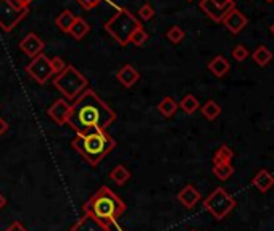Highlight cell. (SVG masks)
Returning a JSON list of instances; mask_svg holds the SVG:
<instances>
[{
  "label": "cell",
  "mask_w": 274,
  "mask_h": 231,
  "mask_svg": "<svg viewBox=\"0 0 274 231\" xmlns=\"http://www.w3.org/2000/svg\"><path fill=\"white\" fill-rule=\"evenodd\" d=\"M115 120L116 113L99 97V94L86 89L71 104L66 125L76 134H86L91 131H107Z\"/></svg>",
  "instance_id": "6da1fadb"
},
{
  "label": "cell",
  "mask_w": 274,
  "mask_h": 231,
  "mask_svg": "<svg viewBox=\"0 0 274 231\" xmlns=\"http://www.w3.org/2000/svg\"><path fill=\"white\" fill-rule=\"evenodd\" d=\"M71 144L82 159L92 167H97L113 151L116 142L107 131H91L86 134H76Z\"/></svg>",
  "instance_id": "7a4b0ae2"
},
{
  "label": "cell",
  "mask_w": 274,
  "mask_h": 231,
  "mask_svg": "<svg viewBox=\"0 0 274 231\" xmlns=\"http://www.w3.org/2000/svg\"><path fill=\"white\" fill-rule=\"evenodd\" d=\"M82 209H84V212L92 214L95 219L107 223V225H116V219L126 212V204L108 186H102L82 206Z\"/></svg>",
  "instance_id": "3957f363"
},
{
  "label": "cell",
  "mask_w": 274,
  "mask_h": 231,
  "mask_svg": "<svg viewBox=\"0 0 274 231\" xmlns=\"http://www.w3.org/2000/svg\"><path fill=\"white\" fill-rule=\"evenodd\" d=\"M140 23L131 11L126 8H118L116 13L105 23V31L120 45H128L131 42V34L139 28Z\"/></svg>",
  "instance_id": "277c9868"
},
{
  "label": "cell",
  "mask_w": 274,
  "mask_h": 231,
  "mask_svg": "<svg viewBox=\"0 0 274 231\" xmlns=\"http://www.w3.org/2000/svg\"><path fill=\"white\" fill-rule=\"evenodd\" d=\"M53 86L57 87V91L63 94L66 100H74L78 96L87 89L89 81L82 73H79L73 65H66L63 71L55 74Z\"/></svg>",
  "instance_id": "5b68a950"
},
{
  "label": "cell",
  "mask_w": 274,
  "mask_h": 231,
  "mask_svg": "<svg viewBox=\"0 0 274 231\" xmlns=\"http://www.w3.org/2000/svg\"><path fill=\"white\" fill-rule=\"evenodd\" d=\"M203 207L215 217L216 220H223L236 207V199L228 194L224 188H216L207 199L203 201Z\"/></svg>",
  "instance_id": "8992f818"
},
{
  "label": "cell",
  "mask_w": 274,
  "mask_h": 231,
  "mask_svg": "<svg viewBox=\"0 0 274 231\" xmlns=\"http://www.w3.org/2000/svg\"><path fill=\"white\" fill-rule=\"evenodd\" d=\"M29 13V6H21L15 0H0V29L10 32Z\"/></svg>",
  "instance_id": "52a82bcc"
},
{
  "label": "cell",
  "mask_w": 274,
  "mask_h": 231,
  "mask_svg": "<svg viewBox=\"0 0 274 231\" xmlns=\"http://www.w3.org/2000/svg\"><path fill=\"white\" fill-rule=\"evenodd\" d=\"M26 73L39 84H45L47 81H50L55 76L50 58L44 53H39L37 57L31 60V63L26 66Z\"/></svg>",
  "instance_id": "ba28073f"
},
{
  "label": "cell",
  "mask_w": 274,
  "mask_h": 231,
  "mask_svg": "<svg viewBox=\"0 0 274 231\" xmlns=\"http://www.w3.org/2000/svg\"><path fill=\"white\" fill-rule=\"evenodd\" d=\"M70 231H110V225L95 219L92 214L84 212V215L74 223Z\"/></svg>",
  "instance_id": "9c48e42d"
},
{
  "label": "cell",
  "mask_w": 274,
  "mask_h": 231,
  "mask_svg": "<svg viewBox=\"0 0 274 231\" xmlns=\"http://www.w3.org/2000/svg\"><path fill=\"white\" fill-rule=\"evenodd\" d=\"M221 23L226 26V29H228L229 32L239 34L247 26L249 19H247V16L244 15L241 10H237L234 6V8H231L228 13H226V16L223 18Z\"/></svg>",
  "instance_id": "30bf717a"
},
{
  "label": "cell",
  "mask_w": 274,
  "mask_h": 231,
  "mask_svg": "<svg viewBox=\"0 0 274 231\" xmlns=\"http://www.w3.org/2000/svg\"><path fill=\"white\" fill-rule=\"evenodd\" d=\"M44 40L40 39L37 34H34V32H29L27 36L19 42V49H21V52L24 53V55L27 57H37L39 53H42L44 52Z\"/></svg>",
  "instance_id": "8fae6325"
},
{
  "label": "cell",
  "mask_w": 274,
  "mask_h": 231,
  "mask_svg": "<svg viewBox=\"0 0 274 231\" xmlns=\"http://www.w3.org/2000/svg\"><path fill=\"white\" fill-rule=\"evenodd\" d=\"M71 112V104L66 99H58L55 100L52 107L49 108V117L55 121L57 125H66L68 117Z\"/></svg>",
  "instance_id": "7c38bea8"
},
{
  "label": "cell",
  "mask_w": 274,
  "mask_h": 231,
  "mask_svg": "<svg viewBox=\"0 0 274 231\" xmlns=\"http://www.w3.org/2000/svg\"><path fill=\"white\" fill-rule=\"evenodd\" d=\"M116 78H118V81L123 86L131 87V86H134L137 83V81H139L140 76H139V71H137L133 65L126 63L118 73H116Z\"/></svg>",
  "instance_id": "4fadbf2b"
},
{
  "label": "cell",
  "mask_w": 274,
  "mask_h": 231,
  "mask_svg": "<svg viewBox=\"0 0 274 231\" xmlns=\"http://www.w3.org/2000/svg\"><path fill=\"white\" fill-rule=\"evenodd\" d=\"M177 199H179V202L186 209H194L195 204L200 201V193H198L192 185H187L186 188L179 191V194H177Z\"/></svg>",
  "instance_id": "5bb4252c"
},
{
  "label": "cell",
  "mask_w": 274,
  "mask_h": 231,
  "mask_svg": "<svg viewBox=\"0 0 274 231\" xmlns=\"http://www.w3.org/2000/svg\"><path fill=\"white\" fill-rule=\"evenodd\" d=\"M200 8L203 10V13H207V16L210 19H213L215 23H221L223 18L226 16V13L229 11L226 8H219L211 0H200Z\"/></svg>",
  "instance_id": "9a60e30c"
},
{
  "label": "cell",
  "mask_w": 274,
  "mask_h": 231,
  "mask_svg": "<svg viewBox=\"0 0 274 231\" xmlns=\"http://www.w3.org/2000/svg\"><path fill=\"white\" fill-rule=\"evenodd\" d=\"M252 183L260 193H266L274 186V176L268 172V170H260V172L253 176Z\"/></svg>",
  "instance_id": "2e32d148"
},
{
  "label": "cell",
  "mask_w": 274,
  "mask_h": 231,
  "mask_svg": "<svg viewBox=\"0 0 274 231\" xmlns=\"http://www.w3.org/2000/svg\"><path fill=\"white\" fill-rule=\"evenodd\" d=\"M208 70L215 74L216 78H223V76H226V74L229 73V70H231V65H229V62L226 60L223 55H216L211 62L208 63Z\"/></svg>",
  "instance_id": "e0dca14e"
},
{
  "label": "cell",
  "mask_w": 274,
  "mask_h": 231,
  "mask_svg": "<svg viewBox=\"0 0 274 231\" xmlns=\"http://www.w3.org/2000/svg\"><path fill=\"white\" fill-rule=\"evenodd\" d=\"M89 31H91V26H89V23L86 21V19L76 16V19H74L73 24H71V28L68 29V34H70L73 39L81 40V39H84V36Z\"/></svg>",
  "instance_id": "ac0fdd59"
},
{
  "label": "cell",
  "mask_w": 274,
  "mask_h": 231,
  "mask_svg": "<svg viewBox=\"0 0 274 231\" xmlns=\"http://www.w3.org/2000/svg\"><path fill=\"white\" fill-rule=\"evenodd\" d=\"M253 62H255L258 66L265 68L266 65H270V62L273 60V52L270 50V47L266 45H258L255 50H253Z\"/></svg>",
  "instance_id": "d6986e66"
},
{
  "label": "cell",
  "mask_w": 274,
  "mask_h": 231,
  "mask_svg": "<svg viewBox=\"0 0 274 231\" xmlns=\"http://www.w3.org/2000/svg\"><path fill=\"white\" fill-rule=\"evenodd\" d=\"M110 178H112V181H115L118 186H123V185H126V181L129 178H131V172H129L125 165H118L110 172Z\"/></svg>",
  "instance_id": "ffe728a7"
},
{
  "label": "cell",
  "mask_w": 274,
  "mask_h": 231,
  "mask_svg": "<svg viewBox=\"0 0 274 231\" xmlns=\"http://www.w3.org/2000/svg\"><path fill=\"white\" fill-rule=\"evenodd\" d=\"M177 102L173 99V97H163L161 99V102L158 104V112L163 115V117H166V118H169V117H173V115L176 113V110H177Z\"/></svg>",
  "instance_id": "44dd1931"
},
{
  "label": "cell",
  "mask_w": 274,
  "mask_h": 231,
  "mask_svg": "<svg viewBox=\"0 0 274 231\" xmlns=\"http://www.w3.org/2000/svg\"><path fill=\"white\" fill-rule=\"evenodd\" d=\"M202 113L208 121H215L219 115H221V107H219V104H216L215 100H208V102H205L203 104Z\"/></svg>",
  "instance_id": "7402d4cb"
},
{
  "label": "cell",
  "mask_w": 274,
  "mask_h": 231,
  "mask_svg": "<svg viewBox=\"0 0 274 231\" xmlns=\"http://www.w3.org/2000/svg\"><path fill=\"white\" fill-rule=\"evenodd\" d=\"M74 19H76V16H74L70 10H65V11H61L60 15L57 16V19H55V24L58 26L60 31L68 32V29L71 28V24H73Z\"/></svg>",
  "instance_id": "603a6c76"
},
{
  "label": "cell",
  "mask_w": 274,
  "mask_h": 231,
  "mask_svg": "<svg viewBox=\"0 0 274 231\" xmlns=\"http://www.w3.org/2000/svg\"><path fill=\"white\" fill-rule=\"evenodd\" d=\"M177 105H179L187 115H192V113H195L198 110V107H200V102H198V99L195 96H192V94H187V96L182 97V100Z\"/></svg>",
  "instance_id": "cb8c5ba5"
},
{
  "label": "cell",
  "mask_w": 274,
  "mask_h": 231,
  "mask_svg": "<svg viewBox=\"0 0 274 231\" xmlns=\"http://www.w3.org/2000/svg\"><path fill=\"white\" fill-rule=\"evenodd\" d=\"M232 157H234V152H232L228 146H221L215 152V155H213V165H218V164H231Z\"/></svg>",
  "instance_id": "d4e9b609"
},
{
  "label": "cell",
  "mask_w": 274,
  "mask_h": 231,
  "mask_svg": "<svg viewBox=\"0 0 274 231\" xmlns=\"http://www.w3.org/2000/svg\"><path fill=\"white\" fill-rule=\"evenodd\" d=\"M213 173L216 178H219L221 181H226L231 178L232 173H234V167L231 164H218V165H213Z\"/></svg>",
  "instance_id": "484cf974"
},
{
  "label": "cell",
  "mask_w": 274,
  "mask_h": 231,
  "mask_svg": "<svg viewBox=\"0 0 274 231\" xmlns=\"http://www.w3.org/2000/svg\"><path fill=\"white\" fill-rule=\"evenodd\" d=\"M147 39H148V34L143 31V28L142 26H139L133 34H131V42L134 44V45H137V47H140V45H143L147 42Z\"/></svg>",
  "instance_id": "4316f807"
},
{
  "label": "cell",
  "mask_w": 274,
  "mask_h": 231,
  "mask_svg": "<svg viewBox=\"0 0 274 231\" xmlns=\"http://www.w3.org/2000/svg\"><path fill=\"white\" fill-rule=\"evenodd\" d=\"M166 37L171 40L173 44H179L181 40L186 37V34H184V31L179 28V26H173L168 32H166Z\"/></svg>",
  "instance_id": "83f0119b"
},
{
  "label": "cell",
  "mask_w": 274,
  "mask_h": 231,
  "mask_svg": "<svg viewBox=\"0 0 274 231\" xmlns=\"http://www.w3.org/2000/svg\"><path fill=\"white\" fill-rule=\"evenodd\" d=\"M249 55H250V50L247 49L244 44H239L232 49V57H234V60H237V62H244Z\"/></svg>",
  "instance_id": "f1b7e54d"
},
{
  "label": "cell",
  "mask_w": 274,
  "mask_h": 231,
  "mask_svg": "<svg viewBox=\"0 0 274 231\" xmlns=\"http://www.w3.org/2000/svg\"><path fill=\"white\" fill-rule=\"evenodd\" d=\"M155 15V10H153V6L152 5H148L145 3L143 6H140V10H139V16L143 19V21H148V19H152Z\"/></svg>",
  "instance_id": "f546056e"
},
{
  "label": "cell",
  "mask_w": 274,
  "mask_h": 231,
  "mask_svg": "<svg viewBox=\"0 0 274 231\" xmlns=\"http://www.w3.org/2000/svg\"><path fill=\"white\" fill-rule=\"evenodd\" d=\"M50 63H52V68H53L55 74H58L60 71H63L65 66H66V63L63 62V58H60V57H53L50 60Z\"/></svg>",
  "instance_id": "4dcf8cb0"
},
{
  "label": "cell",
  "mask_w": 274,
  "mask_h": 231,
  "mask_svg": "<svg viewBox=\"0 0 274 231\" xmlns=\"http://www.w3.org/2000/svg\"><path fill=\"white\" fill-rule=\"evenodd\" d=\"M79 2V5L82 6V8H86V10H92V8H95L102 0H78Z\"/></svg>",
  "instance_id": "1f68e13d"
},
{
  "label": "cell",
  "mask_w": 274,
  "mask_h": 231,
  "mask_svg": "<svg viewBox=\"0 0 274 231\" xmlns=\"http://www.w3.org/2000/svg\"><path fill=\"white\" fill-rule=\"evenodd\" d=\"M5 231H27V230L21 225V222H13Z\"/></svg>",
  "instance_id": "d6a6232c"
},
{
  "label": "cell",
  "mask_w": 274,
  "mask_h": 231,
  "mask_svg": "<svg viewBox=\"0 0 274 231\" xmlns=\"http://www.w3.org/2000/svg\"><path fill=\"white\" fill-rule=\"evenodd\" d=\"M6 131H8V123L3 118H0V136H3Z\"/></svg>",
  "instance_id": "836d02e7"
},
{
  "label": "cell",
  "mask_w": 274,
  "mask_h": 231,
  "mask_svg": "<svg viewBox=\"0 0 274 231\" xmlns=\"http://www.w3.org/2000/svg\"><path fill=\"white\" fill-rule=\"evenodd\" d=\"M5 206H6V199H5V196L0 193V210H2Z\"/></svg>",
  "instance_id": "e575fe53"
},
{
  "label": "cell",
  "mask_w": 274,
  "mask_h": 231,
  "mask_svg": "<svg viewBox=\"0 0 274 231\" xmlns=\"http://www.w3.org/2000/svg\"><path fill=\"white\" fill-rule=\"evenodd\" d=\"M16 3H19L21 6H29V3L32 2V0H15Z\"/></svg>",
  "instance_id": "d590c367"
},
{
  "label": "cell",
  "mask_w": 274,
  "mask_h": 231,
  "mask_svg": "<svg viewBox=\"0 0 274 231\" xmlns=\"http://www.w3.org/2000/svg\"><path fill=\"white\" fill-rule=\"evenodd\" d=\"M271 32L274 34V23H273V26H271Z\"/></svg>",
  "instance_id": "8d00e7d4"
},
{
  "label": "cell",
  "mask_w": 274,
  "mask_h": 231,
  "mask_svg": "<svg viewBox=\"0 0 274 231\" xmlns=\"http://www.w3.org/2000/svg\"><path fill=\"white\" fill-rule=\"evenodd\" d=\"M266 2H274V0H266Z\"/></svg>",
  "instance_id": "74e56055"
},
{
  "label": "cell",
  "mask_w": 274,
  "mask_h": 231,
  "mask_svg": "<svg viewBox=\"0 0 274 231\" xmlns=\"http://www.w3.org/2000/svg\"><path fill=\"white\" fill-rule=\"evenodd\" d=\"M189 231H195V230H189Z\"/></svg>",
  "instance_id": "f35d334b"
},
{
  "label": "cell",
  "mask_w": 274,
  "mask_h": 231,
  "mask_svg": "<svg viewBox=\"0 0 274 231\" xmlns=\"http://www.w3.org/2000/svg\"><path fill=\"white\" fill-rule=\"evenodd\" d=\"M187 2H192V0H187Z\"/></svg>",
  "instance_id": "ab89813d"
}]
</instances>
